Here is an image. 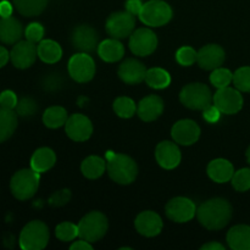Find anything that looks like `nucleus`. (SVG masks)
<instances>
[{
	"instance_id": "f257e3e1",
	"label": "nucleus",
	"mask_w": 250,
	"mask_h": 250,
	"mask_svg": "<svg viewBox=\"0 0 250 250\" xmlns=\"http://www.w3.org/2000/svg\"><path fill=\"white\" fill-rule=\"evenodd\" d=\"M232 210L231 204L222 198H214L203 203L197 209V217L200 224L208 229L217 231L221 229L231 221Z\"/></svg>"
},
{
	"instance_id": "f03ea898",
	"label": "nucleus",
	"mask_w": 250,
	"mask_h": 250,
	"mask_svg": "<svg viewBox=\"0 0 250 250\" xmlns=\"http://www.w3.org/2000/svg\"><path fill=\"white\" fill-rule=\"evenodd\" d=\"M105 158L107 173L114 182L119 185H129L136 180L138 175V166L133 159L111 150L106 151Z\"/></svg>"
},
{
	"instance_id": "7ed1b4c3",
	"label": "nucleus",
	"mask_w": 250,
	"mask_h": 250,
	"mask_svg": "<svg viewBox=\"0 0 250 250\" xmlns=\"http://www.w3.org/2000/svg\"><path fill=\"white\" fill-rule=\"evenodd\" d=\"M39 180V172L34 171L33 168L17 171L10 182L12 195L19 200L31 199L38 190Z\"/></svg>"
},
{
	"instance_id": "20e7f679",
	"label": "nucleus",
	"mask_w": 250,
	"mask_h": 250,
	"mask_svg": "<svg viewBox=\"0 0 250 250\" xmlns=\"http://www.w3.org/2000/svg\"><path fill=\"white\" fill-rule=\"evenodd\" d=\"M109 222L106 216L100 211H92L85 215L78 224V237L81 239L94 243L106 234Z\"/></svg>"
},
{
	"instance_id": "39448f33",
	"label": "nucleus",
	"mask_w": 250,
	"mask_h": 250,
	"mask_svg": "<svg viewBox=\"0 0 250 250\" xmlns=\"http://www.w3.org/2000/svg\"><path fill=\"white\" fill-rule=\"evenodd\" d=\"M48 242V226L38 220L27 224L20 234V247L23 250H42L45 248Z\"/></svg>"
},
{
	"instance_id": "423d86ee",
	"label": "nucleus",
	"mask_w": 250,
	"mask_h": 250,
	"mask_svg": "<svg viewBox=\"0 0 250 250\" xmlns=\"http://www.w3.org/2000/svg\"><path fill=\"white\" fill-rule=\"evenodd\" d=\"M180 100L189 109L204 110L211 105L212 94L208 85L203 83H190L181 90Z\"/></svg>"
},
{
	"instance_id": "0eeeda50",
	"label": "nucleus",
	"mask_w": 250,
	"mask_h": 250,
	"mask_svg": "<svg viewBox=\"0 0 250 250\" xmlns=\"http://www.w3.org/2000/svg\"><path fill=\"white\" fill-rule=\"evenodd\" d=\"M139 19L146 26H164L172 19V9L163 0H150L143 5Z\"/></svg>"
},
{
	"instance_id": "6e6552de",
	"label": "nucleus",
	"mask_w": 250,
	"mask_h": 250,
	"mask_svg": "<svg viewBox=\"0 0 250 250\" xmlns=\"http://www.w3.org/2000/svg\"><path fill=\"white\" fill-rule=\"evenodd\" d=\"M134 26H136L134 15L129 14L128 11H119L110 15L105 28L112 38L124 39L133 33Z\"/></svg>"
},
{
	"instance_id": "1a4fd4ad",
	"label": "nucleus",
	"mask_w": 250,
	"mask_h": 250,
	"mask_svg": "<svg viewBox=\"0 0 250 250\" xmlns=\"http://www.w3.org/2000/svg\"><path fill=\"white\" fill-rule=\"evenodd\" d=\"M68 73L76 82H89L95 75L94 60L88 53L76 54L68 61Z\"/></svg>"
},
{
	"instance_id": "9d476101",
	"label": "nucleus",
	"mask_w": 250,
	"mask_h": 250,
	"mask_svg": "<svg viewBox=\"0 0 250 250\" xmlns=\"http://www.w3.org/2000/svg\"><path fill=\"white\" fill-rule=\"evenodd\" d=\"M158 37L151 29L138 28L129 37V49L134 55L148 56L155 51Z\"/></svg>"
},
{
	"instance_id": "9b49d317",
	"label": "nucleus",
	"mask_w": 250,
	"mask_h": 250,
	"mask_svg": "<svg viewBox=\"0 0 250 250\" xmlns=\"http://www.w3.org/2000/svg\"><path fill=\"white\" fill-rule=\"evenodd\" d=\"M166 216L173 222L183 224L188 222L197 214V207L194 203L188 198H173L165 207Z\"/></svg>"
},
{
	"instance_id": "f8f14e48",
	"label": "nucleus",
	"mask_w": 250,
	"mask_h": 250,
	"mask_svg": "<svg viewBox=\"0 0 250 250\" xmlns=\"http://www.w3.org/2000/svg\"><path fill=\"white\" fill-rule=\"evenodd\" d=\"M214 105L224 114L233 115L243 107V97L238 89L229 87L220 88L214 95Z\"/></svg>"
},
{
	"instance_id": "ddd939ff",
	"label": "nucleus",
	"mask_w": 250,
	"mask_h": 250,
	"mask_svg": "<svg viewBox=\"0 0 250 250\" xmlns=\"http://www.w3.org/2000/svg\"><path fill=\"white\" fill-rule=\"evenodd\" d=\"M37 56H38V51H37L36 43H32L26 39V41L17 42L15 44L10 53V60L15 67L23 70L33 65Z\"/></svg>"
},
{
	"instance_id": "4468645a",
	"label": "nucleus",
	"mask_w": 250,
	"mask_h": 250,
	"mask_svg": "<svg viewBox=\"0 0 250 250\" xmlns=\"http://www.w3.org/2000/svg\"><path fill=\"white\" fill-rule=\"evenodd\" d=\"M66 134L75 142H84L90 138L93 133V125L87 116L73 114L65 124Z\"/></svg>"
},
{
	"instance_id": "2eb2a0df",
	"label": "nucleus",
	"mask_w": 250,
	"mask_h": 250,
	"mask_svg": "<svg viewBox=\"0 0 250 250\" xmlns=\"http://www.w3.org/2000/svg\"><path fill=\"white\" fill-rule=\"evenodd\" d=\"M71 41H72L73 48L82 53H92L99 45L98 33L93 27L87 26V24L76 27L72 32Z\"/></svg>"
},
{
	"instance_id": "dca6fc26",
	"label": "nucleus",
	"mask_w": 250,
	"mask_h": 250,
	"mask_svg": "<svg viewBox=\"0 0 250 250\" xmlns=\"http://www.w3.org/2000/svg\"><path fill=\"white\" fill-rule=\"evenodd\" d=\"M171 136L181 146H192L199 139L200 128L192 120H181L173 125Z\"/></svg>"
},
{
	"instance_id": "f3484780",
	"label": "nucleus",
	"mask_w": 250,
	"mask_h": 250,
	"mask_svg": "<svg viewBox=\"0 0 250 250\" xmlns=\"http://www.w3.org/2000/svg\"><path fill=\"white\" fill-rule=\"evenodd\" d=\"M155 158L161 167L166 168V170H172L180 165L181 151L177 144L165 141L159 143L156 146Z\"/></svg>"
},
{
	"instance_id": "a211bd4d",
	"label": "nucleus",
	"mask_w": 250,
	"mask_h": 250,
	"mask_svg": "<svg viewBox=\"0 0 250 250\" xmlns=\"http://www.w3.org/2000/svg\"><path fill=\"white\" fill-rule=\"evenodd\" d=\"M146 66L136 59H127L119 67V77L127 84H139L146 81Z\"/></svg>"
},
{
	"instance_id": "6ab92c4d",
	"label": "nucleus",
	"mask_w": 250,
	"mask_h": 250,
	"mask_svg": "<svg viewBox=\"0 0 250 250\" xmlns=\"http://www.w3.org/2000/svg\"><path fill=\"white\" fill-rule=\"evenodd\" d=\"M225 61V50L217 44L205 45L198 51L197 62L204 70H215Z\"/></svg>"
},
{
	"instance_id": "aec40b11",
	"label": "nucleus",
	"mask_w": 250,
	"mask_h": 250,
	"mask_svg": "<svg viewBox=\"0 0 250 250\" xmlns=\"http://www.w3.org/2000/svg\"><path fill=\"white\" fill-rule=\"evenodd\" d=\"M136 229L144 237H155L163 229V220L156 212L143 211L134 221Z\"/></svg>"
},
{
	"instance_id": "412c9836",
	"label": "nucleus",
	"mask_w": 250,
	"mask_h": 250,
	"mask_svg": "<svg viewBox=\"0 0 250 250\" xmlns=\"http://www.w3.org/2000/svg\"><path fill=\"white\" fill-rule=\"evenodd\" d=\"M164 111V102L158 95H148L143 98L137 107V114L143 121H155Z\"/></svg>"
},
{
	"instance_id": "4be33fe9",
	"label": "nucleus",
	"mask_w": 250,
	"mask_h": 250,
	"mask_svg": "<svg viewBox=\"0 0 250 250\" xmlns=\"http://www.w3.org/2000/svg\"><path fill=\"white\" fill-rule=\"evenodd\" d=\"M23 28L21 22L15 17H4L0 19V41L5 44H16L20 42Z\"/></svg>"
},
{
	"instance_id": "5701e85b",
	"label": "nucleus",
	"mask_w": 250,
	"mask_h": 250,
	"mask_svg": "<svg viewBox=\"0 0 250 250\" xmlns=\"http://www.w3.org/2000/svg\"><path fill=\"white\" fill-rule=\"evenodd\" d=\"M208 175L214 182L226 183L233 177L234 167L229 160L216 159L208 165Z\"/></svg>"
},
{
	"instance_id": "b1692460",
	"label": "nucleus",
	"mask_w": 250,
	"mask_h": 250,
	"mask_svg": "<svg viewBox=\"0 0 250 250\" xmlns=\"http://www.w3.org/2000/svg\"><path fill=\"white\" fill-rule=\"evenodd\" d=\"M227 243L233 250H250V226L238 225L227 233Z\"/></svg>"
},
{
	"instance_id": "393cba45",
	"label": "nucleus",
	"mask_w": 250,
	"mask_h": 250,
	"mask_svg": "<svg viewBox=\"0 0 250 250\" xmlns=\"http://www.w3.org/2000/svg\"><path fill=\"white\" fill-rule=\"evenodd\" d=\"M98 54L106 62H116L124 58L125 48L119 39H106L98 45Z\"/></svg>"
},
{
	"instance_id": "a878e982",
	"label": "nucleus",
	"mask_w": 250,
	"mask_h": 250,
	"mask_svg": "<svg viewBox=\"0 0 250 250\" xmlns=\"http://www.w3.org/2000/svg\"><path fill=\"white\" fill-rule=\"evenodd\" d=\"M56 155L51 149L41 148L33 153L31 158V168L39 173L46 172L55 165Z\"/></svg>"
},
{
	"instance_id": "bb28decb",
	"label": "nucleus",
	"mask_w": 250,
	"mask_h": 250,
	"mask_svg": "<svg viewBox=\"0 0 250 250\" xmlns=\"http://www.w3.org/2000/svg\"><path fill=\"white\" fill-rule=\"evenodd\" d=\"M37 51H38V58L46 63L58 62L62 56V49L60 44L50 39L39 42Z\"/></svg>"
},
{
	"instance_id": "cd10ccee",
	"label": "nucleus",
	"mask_w": 250,
	"mask_h": 250,
	"mask_svg": "<svg viewBox=\"0 0 250 250\" xmlns=\"http://www.w3.org/2000/svg\"><path fill=\"white\" fill-rule=\"evenodd\" d=\"M17 127V114L0 106V143L7 141Z\"/></svg>"
},
{
	"instance_id": "c85d7f7f",
	"label": "nucleus",
	"mask_w": 250,
	"mask_h": 250,
	"mask_svg": "<svg viewBox=\"0 0 250 250\" xmlns=\"http://www.w3.org/2000/svg\"><path fill=\"white\" fill-rule=\"evenodd\" d=\"M105 168H106V163L104 159L95 155L85 158L81 165V171H82L83 176L89 180L99 178L105 172Z\"/></svg>"
},
{
	"instance_id": "c756f323",
	"label": "nucleus",
	"mask_w": 250,
	"mask_h": 250,
	"mask_svg": "<svg viewBox=\"0 0 250 250\" xmlns=\"http://www.w3.org/2000/svg\"><path fill=\"white\" fill-rule=\"evenodd\" d=\"M17 11L26 17L38 16L45 10L48 0H14Z\"/></svg>"
},
{
	"instance_id": "7c9ffc66",
	"label": "nucleus",
	"mask_w": 250,
	"mask_h": 250,
	"mask_svg": "<svg viewBox=\"0 0 250 250\" xmlns=\"http://www.w3.org/2000/svg\"><path fill=\"white\" fill-rule=\"evenodd\" d=\"M146 82L149 87L154 89H164L170 85L171 76L164 68L153 67L150 70H146Z\"/></svg>"
},
{
	"instance_id": "2f4dec72",
	"label": "nucleus",
	"mask_w": 250,
	"mask_h": 250,
	"mask_svg": "<svg viewBox=\"0 0 250 250\" xmlns=\"http://www.w3.org/2000/svg\"><path fill=\"white\" fill-rule=\"evenodd\" d=\"M67 111L62 106H51L43 114V122L48 128H59L67 121Z\"/></svg>"
},
{
	"instance_id": "473e14b6",
	"label": "nucleus",
	"mask_w": 250,
	"mask_h": 250,
	"mask_svg": "<svg viewBox=\"0 0 250 250\" xmlns=\"http://www.w3.org/2000/svg\"><path fill=\"white\" fill-rule=\"evenodd\" d=\"M136 104L131 98L120 97L114 102V111L122 119H129L136 114Z\"/></svg>"
},
{
	"instance_id": "72a5a7b5",
	"label": "nucleus",
	"mask_w": 250,
	"mask_h": 250,
	"mask_svg": "<svg viewBox=\"0 0 250 250\" xmlns=\"http://www.w3.org/2000/svg\"><path fill=\"white\" fill-rule=\"evenodd\" d=\"M210 81L216 88H225L229 87L231 82L233 81V73L227 68L217 67L212 70V73L210 75Z\"/></svg>"
},
{
	"instance_id": "f704fd0d",
	"label": "nucleus",
	"mask_w": 250,
	"mask_h": 250,
	"mask_svg": "<svg viewBox=\"0 0 250 250\" xmlns=\"http://www.w3.org/2000/svg\"><path fill=\"white\" fill-rule=\"evenodd\" d=\"M233 83L234 87L239 92L250 93V67L244 66V67L238 68L233 73Z\"/></svg>"
},
{
	"instance_id": "c9c22d12",
	"label": "nucleus",
	"mask_w": 250,
	"mask_h": 250,
	"mask_svg": "<svg viewBox=\"0 0 250 250\" xmlns=\"http://www.w3.org/2000/svg\"><path fill=\"white\" fill-rule=\"evenodd\" d=\"M55 234L61 242L73 241L76 237H78V226L72 222H61L56 226Z\"/></svg>"
},
{
	"instance_id": "e433bc0d",
	"label": "nucleus",
	"mask_w": 250,
	"mask_h": 250,
	"mask_svg": "<svg viewBox=\"0 0 250 250\" xmlns=\"http://www.w3.org/2000/svg\"><path fill=\"white\" fill-rule=\"evenodd\" d=\"M232 186L238 192H247L250 189V168H241L234 172L232 177Z\"/></svg>"
},
{
	"instance_id": "4c0bfd02",
	"label": "nucleus",
	"mask_w": 250,
	"mask_h": 250,
	"mask_svg": "<svg viewBox=\"0 0 250 250\" xmlns=\"http://www.w3.org/2000/svg\"><path fill=\"white\" fill-rule=\"evenodd\" d=\"M37 110H38V105H37V103L34 102L32 98H28V97L21 98L16 105V114L22 117L33 116V115L37 112Z\"/></svg>"
},
{
	"instance_id": "58836bf2",
	"label": "nucleus",
	"mask_w": 250,
	"mask_h": 250,
	"mask_svg": "<svg viewBox=\"0 0 250 250\" xmlns=\"http://www.w3.org/2000/svg\"><path fill=\"white\" fill-rule=\"evenodd\" d=\"M198 51L190 46H182L176 53V60L182 66H192L197 61Z\"/></svg>"
},
{
	"instance_id": "ea45409f",
	"label": "nucleus",
	"mask_w": 250,
	"mask_h": 250,
	"mask_svg": "<svg viewBox=\"0 0 250 250\" xmlns=\"http://www.w3.org/2000/svg\"><path fill=\"white\" fill-rule=\"evenodd\" d=\"M24 36H26L27 41L32 42V43H38L44 37L43 26L38 22H33V23L28 24L26 31H24Z\"/></svg>"
},
{
	"instance_id": "a19ab883",
	"label": "nucleus",
	"mask_w": 250,
	"mask_h": 250,
	"mask_svg": "<svg viewBox=\"0 0 250 250\" xmlns=\"http://www.w3.org/2000/svg\"><path fill=\"white\" fill-rule=\"evenodd\" d=\"M71 199V192L68 189H61L53 193V195L49 199V204L53 207H62L67 204Z\"/></svg>"
},
{
	"instance_id": "79ce46f5",
	"label": "nucleus",
	"mask_w": 250,
	"mask_h": 250,
	"mask_svg": "<svg viewBox=\"0 0 250 250\" xmlns=\"http://www.w3.org/2000/svg\"><path fill=\"white\" fill-rule=\"evenodd\" d=\"M17 103H19V100H17L16 94L11 90H4L0 94V106L1 107L14 110L16 107Z\"/></svg>"
},
{
	"instance_id": "37998d69",
	"label": "nucleus",
	"mask_w": 250,
	"mask_h": 250,
	"mask_svg": "<svg viewBox=\"0 0 250 250\" xmlns=\"http://www.w3.org/2000/svg\"><path fill=\"white\" fill-rule=\"evenodd\" d=\"M220 115H221V111L212 104L209 105L207 109L203 110V117H204L205 121H208L209 124H215V122L219 121Z\"/></svg>"
},
{
	"instance_id": "c03bdc74",
	"label": "nucleus",
	"mask_w": 250,
	"mask_h": 250,
	"mask_svg": "<svg viewBox=\"0 0 250 250\" xmlns=\"http://www.w3.org/2000/svg\"><path fill=\"white\" fill-rule=\"evenodd\" d=\"M143 2L142 0H127L126 1V11H128L132 15H138L141 14L142 7H143Z\"/></svg>"
},
{
	"instance_id": "a18cd8bd",
	"label": "nucleus",
	"mask_w": 250,
	"mask_h": 250,
	"mask_svg": "<svg viewBox=\"0 0 250 250\" xmlns=\"http://www.w3.org/2000/svg\"><path fill=\"white\" fill-rule=\"evenodd\" d=\"M12 5L11 2L7 1V0H2L0 1V17L4 19V17H10L12 15Z\"/></svg>"
},
{
	"instance_id": "49530a36",
	"label": "nucleus",
	"mask_w": 250,
	"mask_h": 250,
	"mask_svg": "<svg viewBox=\"0 0 250 250\" xmlns=\"http://www.w3.org/2000/svg\"><path fill=\"white\" fill-rule=\"evenodd\" d=\"M60 84H61L60 78L56 77V76H51V77H48V78H46L45 82H44V87H45V89H48V90L56 89V88L60 87Z\"/></svg>"
},
{
	"instance_id": "de8ad7c7",
	"label": "nucleus",
	"mask_w": 250,
	"mask_h": 250,
	"mask_svg": "<svg viewBox=\"0 0 250 250\" xmlns=\"http://www.w3.org/2000/svg\"><path fill=\"white\" fill-rule=\"evenodd\" d=\"M71 250H92L93 247L89 242L84 241V239H81V241L75 242L72 246L70 247Z\"/></svg>"
},
{
	"instance_id": "09e8293b",
	"label": "nucleus",
	"mask_w": 250,
	"mask_h": 250,
	"mask_svg": "<svg viewBox=\"0 0 250 250\" xmlns=\"http://www.w3.org/2000/svg\"><path fill=\"white\" fill-rule=\"evenodd\" d=\"M10 59V53L4 48L0 46V67H4Z\"/></svg>"
},
{
	"instance_id": "8fccbe9b",
	"label": "nucleus",
	"mask_w": 250,
	"mask_h": 250,
	"mask_svg": "<svg viewBox=\"0 0 250 250\" xmlns=\"http://www.w3.org/2000/svg\"><path fill=\"white\" fill-rule=\"evenodd\" d=\"M200 249L202 250H225V247L222 246V244L216 243V242H211V243L204 244Z\"/></svg>"
},
{
	"instance_id": "3c124183",
	"label": "nucleus",
	"mask_w": 250,
	"mask_h": 250,
	"mask_svg": "<svg viewBox=\"0 0 250 250\" xmlns=\"http://www.w3.org/2000/svg\"><path fill=\"white\" fill-rule=\"evenodd\" d=\"M247 160H248V163L250 164V146L248 148V150H247Z\"/></svg>"
},
{
	"instance_id": "603ef678",
	"label": "nucleus",
	"mask_w": 250,
	"mask_h": 250,
	"mask_svg": "<svg viewBox=\"0 0 250 250\" xmlns=\"http://www.w3.org/2000/svg\"><path fill=\"white\" fill-rule=\"evenodd\" d=\"M0 19H1V17H0Z\"/></svg>"
}]
</instances>
